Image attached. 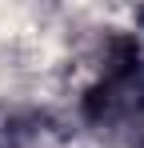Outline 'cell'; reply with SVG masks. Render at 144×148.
Returning a JSON list of instances; mask_svg holds the SVG:
<instances>
[{
  "instance_id": "obj_1",
  "label": "cell",
  "mask_w": 144,
  "mask_h": 148,
  "mask_svg": "<svg viewBox=\"0 0 144 148\" xmlns=\"http://www.w3.org/2000/svg\"><path fill=\"white\" fill-rule=\"evenodd\" d=\"M84 112L100 128L140 120V112H144V72H140V60H136L132 48H120L116 60H108L100 84L84 100Z\"/></svg>"
}]
</instances>
